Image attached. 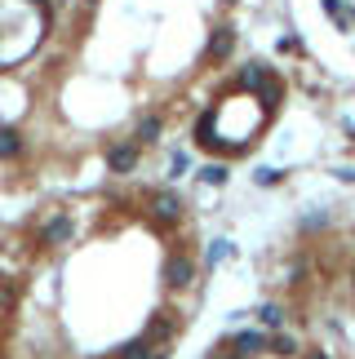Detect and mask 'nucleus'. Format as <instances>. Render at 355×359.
Returning <instances> with one entry per match:
<instances>
[{
  "label": "nucleus",
  "instance_id": "f257e3e1",
  "mask_svg": "<svg viewBox=\"0 0 355 359\" xmlns=\"http://www.w3.org/2000/svg\"><path fill=\"white\" fill-rule=\"evenodd\" d=\"M271 346V337L262 333V328H249V333H240L236 341H231V355L236 359H253V355H262Z\"/></svg>",
  "mask_w": 355,
  "mask_h": 359
},
{
  "label": "nucleus",
  "instance_id": "f03ea898",
  "mask_svg": "<svg viewBox=\"0 0 355 359\" xmlns=\"http://www.w3.org/2000/svg\"><path fill=\"white\" fill-rule=\"evenodd\" d=\"M191 275H196V266H191L187 257H169V266H165L169 288H187V284H191Z\"/></svg>",
  "mask_w": 355,
  "mask_h": 359
},
{
  "label": "nucleus",
  "instance_id": "7ed1b4c3",
  "mask_svg": "<svg viewBox=\"0 0 355 359\" xmlns=\"http://www.w3.org/2000/svg\"><path fill=\"white\" fill-rule=\"evenodd\" d=\"M107 164H112V173H133V164H138V147H112V151H107Z\"/></svg>",
  "mask_w": 355,
  "mask_h": 359
},
{
  "label": "nucleus",
  "instance_id": "20e7f679",
  "mask_svg": "<svg viewBox=\"0 0 355 359\" xmlns=\"http://www.w3.org/2000/svg\"><path fill=\"white\" fill-rule=\"evenodd\" d=\"M40 240H45V244H67V240H72V217H53V222L40 231Z\"/></svg>",
  "mask_w": 355,
  "mask_h": 359
},
{
  "label": "nucleus",
  "instance_id": "39448f33",
  "mask_svg": "<svg viewBox=\"0 0 355 359\" xmlns=\"http://www.w3.org/2000/svg\"><path fill=\"white\" fill-rule=\"evenodd\" d=\"M152 209H156V217H165V222H173V217L182 213V204H178V196H173V191H160V196L152 200Z\"/></svg>",
  "mask_w": 355,
  "mask_h": 359
},
{
  "label": "nucleus",
  "instance_id": "423d86ee",
  "mask_svg": "<svg viewBox=\"0 0 355 359\" xmlns=\"http://www.w3.org/2000/svg\"><path fill=\"white\" fill-rule=\"evenodd\" d=\"M213 124H217V111H204L200 116V124H196V137L204 147H217V137H213Z\"/></svg>",
  "mask_w": 355,
  "mask_h": 359
},
{
  "label": "nucleus",
  "instance_id": "0eeeda50",
  "mask_svg": "<svg viewBox=\"0 0 355 359\" xmlns=\"http://www.w3.org/2000/svg\"><path fill=\"white\" fill-rule=\"evenodd\" d=\"M227 164H204V169H200V182L204 187H227Z\"/></svg>",
  "mask_w": 355,
  "mask_h": 359
},
{
  "label": "nucleus",
  "instance_id": "6e6552de",
  "mask_svg": "<svg viewBox=\"0 0 355 359\" xmlns=\"http://www.w3.org/2000/svg\"><path fill=\"white\" fill-rule=\"evenodd\" d=\"M18 151H22V137L13 129H0V160H13Z\"/></svg>",
  "mask_w": 355,
  "mask_h": 359
},
{
  "label": "nucleus",
  "instance_id": "1a4fd4ad",
  "mask_svg": "<svg viewBox=\"0 0 355 359\" xmlns=\"http://www.w3.org/2000/svg\"><path fill=\"white\" fill-rule=\"evenodd\" d=\"M231 45H236V36H231V27H222V32H217V36L209 40V53H213V58H227Z\"/></svg>",
  "mask_w": 355,
  "mask_h": 359
},
{
  "label": "nucleus",
  "instance_id": "9d476101",
  "mask_svg": "<svg viewBox=\"0 0 355 359\" xmlns=\"http://www.w3.org/2000/svg\"><path fill=\"white\" fill-rule=\"evenodd\" d=\"M169 333H173V324H169V320H156V324H147V333H142V337L152 341V346H160V341H165Z\"/></svg>",
  "mask_w": 355,
  "mask_h": 359
},
{
  "label": "nucleus",
  "instance_id": "9b49d317",
  "mask_svg": "<svg viewBox=\"0 0 355 359\" xmlns=\"http://www.w3.org/2000/svg\"><path fill=\"white\" fill-rule=\"evenodd\" d=\"M120 359H152V341H129V346H120Z\"/></svg>",
  "mask_w": 355,
  "mask_h": 359
},
{
  "label": "nucleus",
  "instance_id": "f8f14e48",
  "mask_svg": "<svg viewBox=\"0 0 355 359\" xmlns=\"http://www.w3.org/2000/svg\"><path fill=\"white\" fill-rule=\"evenodd\" d=\"M257 320H262L267 328H280V324H284V311L276 306V302H267V306H262V311H257Z\"/></svg>",
  "mask_w": 355,
  "mask_h": 359
},
{
  "label": "nucleus",
  "instance_id": "ddd939ff",
  "mask_svg": "<svg viewBox=\"0 0 355 359\" xmlns=\"http://www.w3.org/2000/svg\"><path fill=\"white\" fill-rule=\"evenodd\" d=\"M231 253H236V244H231V240H213V248H209V266H217V262H227Z\"/></svg>",
  "mask_w": 355,
  "mask_h": 359
},
{
  "label": "nucleus",
  "instance_id": "4468645a",
  "mask_svg": "<svg viewBox=\"0 0 355 359\" xmlns=\"http://www.w3.org/2000/svg\"><path fill=\"white\" fill-rule=\"evenodd\" d=\"M156 137H160V120L152 116V120H142V124H138V142H156Z\"/></svg>",
  "mask_w": 355,
  "mask_h": 359
},
{
  "label": "nucleus",
  "instance_id": "2eb2a0df",
  "mask_svg": "<svg viewBox=\"0 0 355 359\" xmlns=\"http://www.w3.org/2000/svg\"><path fill=\"white\" fill-rule=\"evenodd\" d=\"M271 346H276V355H297V341L289 333H280V337H271Z\"/></svg>",
  "mask_w": 355,
  "mask_h": 359
},
{
  "label": "nucleus",
  "instance_id": "dca6fc26",
  "mask_svg": "<svg viewBox=\"0 0 355 359\" xmlns=\"http://www.w3.org/2000/svg\"><path fill=\"white\" fill-rule=\"evenodd\" d=\"M253 182H257V187H276V182H280V169H257Z\"/></svg>",
  "mask_w": 355,
  "mask_h": 359
},
{
  "label": "nucleus",
  "instance_id": "f3484780",
  "mask_svg": "<svg viewBox=\"0 0 355 359\" xmlns=\"http://www.w3.org/2000/svg\"><path fill=\"white\" fill-rule=\"evenodd\" d=\"M191 169V156H187V151H178V156H173V177H182Z\"/></svg>",
  "mask_w": 355,
  "mask_h": 359
},
{
  "label": "nucleus",
  "instance_id": "a211bd4d",
  "mask_svg": "<svg viewBox=\"0 0 355 359\" xmlns=\"http://www.w3.org/2000/svg\"><path fill=\"white\" fill-rule=\"evenodd\" d=\"M307 359H329V351H311V355H307Z\"/></svg>",
  "mask_w": 355,
  "mask_h": 359
},
{
  "label": "nucleus",
  "instance_id": "6ab92c4d",
  "mask_svg": "<svg viewBox=\"0 0 355 359\" xmlns=\"http://www.w3.org/2000/svg\"><path fill=\"white\" fill-rule=\"evenodd\" d=\"M209 359H236V355H209Z\"/></svg>",
  "mask_w": 355,
  "mask_h": 359
},
{
  "label": "nucleus",
  "instance_id": "aec40b11",
  "mask_svg": "<svg viewBox=\"0 0 355 359\" xmlns=\"http://www.w3.org/2000/svg\"><path fill=\"white\" fill-rule=\"evenodd\" d=\"M152 359H169V355H165V351H160V355H152Z\"/></svg>",
  "mask_w": 355,
  "mask_h": 359
},
{
  "label": "nucleus",
  "instance_id": "412c9836",
  "mask_svg": "<svg viewBox=\"0 0 355 359\" xmlns=\"http://www.w3.org/2000/svg\"><path fill=\"white\" fill-rule=\"evenodd\" d=\"M347 129H351V133H355V120H351V124H347Z\"/></svg>",
  "mask_w": 355,
  "mask_h": 359
},
{
  "label": "nucleus",
  "instance_id": "4be33fe9",
  "mask_svg": "<svg viewBox=\"0 0 355 359\" xmlns=\"http://www.w3.org/2000/svg\"><path fill=\"white\" fill-rule=\"evenodd\" d=\"M89 5H93V0H89Z\"/></svg>",
  "mask_w": 355,
  "mask_h": 359
}]
</instances>
